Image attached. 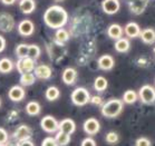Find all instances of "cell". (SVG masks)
<instances>
[{"mask_svg": "<svg viewBox=\"0 0 155 146\" xmlns=\"http://www.w3.org/2000/svg\"><path fill=\"white\" fill-rule=\"evenodd\" d=\"M44 21L49 28L58 29L67 24L68 14L61 6H50L44 14Z\"/></svg>", "mask_w": 155, "mask_h": 146, "instance_id": "6da1fadb", "label": "cell"}, {"mask_svg": "<svg viewBox=\"0 0 155 146\" xmlns=\"http://www.w3.org/2000/svg\"><path fill=\"white\" fill-rule=\"evenodd\" d=\"M123 108H124L123 99L113 98V99H109L106 103L103 104L102 115L107 118H115L122 113Z\"/></svg>", "mask_w": 155, "mask_h": 146, "instance_id": "7a4b0ae2", "label": "cell"}, {"mask_svg": "<svg viewBox=\"0 0 155 146\" xmlns=\"http://www.w3.org/2000/svg\"><path fill=\"white\" fill-rule=\"evenodd\" d=\"M71 102L76 106H85L86 104L89 103L91 99V94L87 89L84 87H78L75 90H73V93L71 95Z\"/></svg>", "mask_w": 155, "mask_h": 146, "instance_id": "3957f363", "label": "cell"}, {"mask_svg": "<svg viewBox=\"0 0 155 146\" xmlns=\"http://www.w3.org/2000/svg\"><path fill=\"white\" fill-rule=\"evenodd\" d=\"M138 98L143 104L151 105L155 103V88L151 85L142 86L138 90Z\"/></svg>", "mask_w": 155, "mask_h": 146, "instance_id": "277c9868", "label": "cell"}, {"mask_svg": "<svg viewBox=\"0 0 155 146\" xmlns=\"http://www.w3.org/2000/svg\"><path fill=\"white\" fill-rule=\"evenodd\" d=\"M40 127L46 133L53 134V133H57V131L59 129V123L57 122V119L54 116L47 115V116L41 118V121H40Z\"/></svg>", "mask_w": 155, "mask_h": 146, "instance_id": "5b68a950", "label": "cell"}, {"mask_svg": "<svg viewBox=\"0 0 155 146\" xmlns=\"http://www.w3.org/2000/svg\"><path fill=\"white\" fill-rule=\"evenodd\" d=\"M35 67H36L35 59H32V58L28 57V56L19 58V60H18L17 64H16V68H17V70L19 71L20 74L34 71Z\"/></svg>", "mask_w": 155, "mask_h": 146, "instance_id": "8992f818", "label": "cell"}, {"mask_svg": "<svg viewBox=\"0 0 155 146\" xmlns=\"http://www.w3.org/2000/svg\"><path fill=\"white\" fill-rule=\"evenodd\" d=\"M127 5L132 14L142 15L147 8L148 0H127Z\"/></svg>", "mask_w": 155, "mask_h": 146, "instance_id": "52a82bcc", "label": "cell"}, {"mask_svg": "<svg viewBox=\"0 0 155 146\" xmlns=\"http://www.w3.org/2000/svg\"><path fill=\"white\" fill-rule=\"evenodd\" d=\"M83 128L88 135H96L101 131V123L96 118H88L85 121Z\"/></svg>", "mask_w": 155, "mask_h": 146, "instance_id": "ba28073f", "label": "cell"}, {"mask_svg": "<svg viewBox=\"0 0 155 146\" xmlns=\"http://www.w3.org/2000/svg\"><path fill=\"white\" fill-rule=\"evenodd\" d=\"M15 26V21L12 16L7 12L0 14V30L4 32H9L12 30Z\"/></svg>", "mask_w": 155, "mask_h": 146, "instance_id": "9c48e42d", "label": "cell"}, {"mask_svg": "<svg viewBox=\"0 0 155 146\" xmlns=\"http://www.w3.org/2000/svg\"><path fill=\"white\" fill-rule=\"evenodd\" d=\"M18 31H19V34L21 36H24V37H29V36H31L34 34V31H35V25H34V22L31 20L24 19L18 25Z\"/></svg>", "mask_w": 155, "mask_h": 146, "instance_id": "30bf717a", "label": "cell"}, {"mask_svg": "<svg viewBox=\"0 0 155 146\" xmlns=\"http://www.w3.org/2000/svg\"><path fill=\"white\" fill-rule=\"evenodd\" d=\"M120 4L118 0H103L102 9L107 15H115L118 12Z\"/></svg>", "mask_w": 155, "mask_h": 146, "instance_id": "8fae6325", "label": "cell"}, {"mask_svg": "<svg viewBox=\"0 0 155 146\" xmlns=\"http://www.w3.org/2000/svg\"><path fill=\"white\" fill-rule=\"evenodd\" d=\"M25 89L22 88L21 86H12L9 92H8V96H9V99L15 102V103H18V102H21V100L25 98Z\"/></svg>", "mask_w": 155, "mask_h": 146, "instance_id": "7c38bea8", "label": "cell"}, {"mask_svg": "<svg viewBox=\"0 0 155 146\" xmlns=\"http://www.w3.org/2000/svg\"><path fill=\"white\" fill-rule=\"evenodd\" d=\"M34 70H35L36 78H39V79H48L51 77V74H53L51 68L48 65H44V64L36 66Z\"/></svg>", "mask_w": 155, "mask_h": 146, "instance_id": "4fadbf2b", "label": "cell"}, {"mask_svg": "<svg viewBox=\"0 0 155 146\" xmlns=\"http://www.w3.org/2000/svg\"><path fill=\"white\" fill-rule=\"evenodd\" d=\"M30 137H31V129L27 125H20V126H18L14 133V138L17 139V141L30 138Z\"/></svg>", "mask_w": 155, "mask_h": 146, "instance_id": "5bb4252c", "label": "cell"}, {"mask_svg": "<svg viewBox=\"0 0 155 146\" xmlns=\"http://www.w3.org/2000/svg\"><path fill=\"white\" fill-rule=\"evenodd\" d=\"M77 78V71L75 70L74 68L68 67L63 71V75H61V79L63 82L68 86L74 85V83L76 82Z\"/></svg>", "mask_w": 155, "mask_h": 146, "instance_id": "9a60e30c", "label": "cell"}, {"mask_svg": "<svg viewBox=\"0 0 155 146\" xmlns=\"http://www.w3.org/2000/svg\"><path fill=\"white\" fill-rule=\"evenodd\" d=\"M115 65L113 56L110 55H103L98 58V67L102 70H110Z\"/></svg>", "mask_w": 155, "mask_h": 146, "instance_id": "2e32d148", "label": "cell"}, {"mask_svg": "<svg viewBox=\"0 0 155 146\" xmlns=\"http://www.w3.org/2000/svg\"><path fill=\"white\" fill-rule=\"evenodd\" d=\"M124 32L128 38H137L141 34V28L136 22H128L124 27Z\"/></svg>", "mask_w": 155, "mask_h": 146, "instance_id": "e0dca14e", "label": "cell"}, {"mask_svg": "<svg viewBox=\"0 0 155 146\" xmlns=\"http://www.w3.org/2000/svg\"><path fill=\"white\" fill-rule=\"evenodd\" d=\"M123 34H124V29L118 24H112L107 28V35H108L109 38H112L114 40L120 39V37H123Z\"/></svg>", "mask_w": 155, "mask_h": 146, "instance_id": "ac0fdd59", "label": "cell"}, {"mask_svg": "<svg viewBox=\"0 0 155 146\" xmlns=\"http://www.w3.org/2000/svg\"><path fill=\"white\" fill-rule=\"evenodd\" d=\"M58 131H63V132L71 135L76 131V124L71 118H65L59 123V129Z\"/></svg>", "mask_w": 155, "mask_h": 146, "instance_id": "d6986e66", "label": "cell"}, {"mask_svg": "<svg viewBox=\"0 0 155 146\" xmlns=\"http://www.w3.org/2000/svg\"><path fill=\"white\" fill-rule=\"evenodd\" d=\"M142 41L147 45H152L155 43V30L153 28H145L141 30L140 34Z\"/></svg>", "mask_w": 155, "mask_h": 146, "instance_id": "ffe728a7", "label": "cell"}, {"mask_svg": "<svg viewBox=\"0 0 155 146\" xmlns=\"http://www.w3.org/2000/svg\"><path fill=\"white\" fill-rule=\"evenodd\" d=\"M19 8L22 14L29 15L36 9V2L34 0H21L19 2Z\"/></svg>", "mask_w": 155, "mask_h": 146, "instance_id": "44dd1931", "label": "cell"}, {"mask_svg": "<svg viewBox=\"0 0 155 146\" xmlns=\"http://www.w3.org/2000/svg\"><path fill=\"white\" fill-rule=\"evenodd\" d=\"M114 47H115V50L118 51V53H126V51L130 50V43L127 38H123V37H120V39H116Z\"/></svg>", "mask_w": 155, "mask_h": 146, "instance_id": "7402d4cb", "label": "cell"}, {"mask_svg": "<svg viewBox=\"0 0 155 146\" xmlns=\"http://www.w3.org/2000/svg\"><path fill=\"white\" fill-rule=\"evenodd\" d=\"M55 141H56L57 145H60V146L68 145L69 142H71V135L67 134V133L63 132V131H57Z\"/></svg>", "mask_w": 155, "mask_h": 146, "instance_id": "603a6c76", "label": "cell"}, {"mask_svg": "<svg viewBox=\"0 0 155 146\" xmlns=\"http://www.w3.org/2000/svg\"><path fill=\"white\" fill-rule=\"evenodd\" d=\"M107 86H108V82H107V79H106L105 77H103V76L96 77L95 80H94V88H95V90L98 92V93H102V92L106 90Z\"/></svg>", "mask_w": 155, "mask_h": 146, "instance_id": "cb8c5ba5", "label": "cell"}, {"mask_svg": "<svg viewBox=\"0 0 155 146\" xmlns=\"http://www.w3.org/2000/svg\"><path fill=\"white\" fill-rule=\"evenodd\" d=\"M35 82H36V76H35V74H32V71L21 74L20 84L22 86H31L35 84Z\"/></svg>", "mask_w": 155, "mask_h": 146, "instance_id": "d4e9b609", "label": "cell"}, {"mask_svg": "<svg viewBox=\"0 0 155 146\" xmlns=\"http://www.w3.org/2000/svg\"><path fill=\"white\" fill-rule=\"evenodd\" d=\"M55 39L58 44H65L69 39V34L66 29H64V27L58 28L56 34H55Z\"/></svg>", "mask_w": 155, "mask_h": 146, "instance_id": "484cf974", "label": "cell"}, {"mask_svg": "<svg viewBox=\"0 0 155 146\" xmlns=\"http://www.w3.org/2000/svg\"><path fill=\"white\" fill-rule=\"evenodd\" d=\"M14 69V63L9 58H2L0 59V73L2 74H9Z\"/></svg>", "mask_w": 155, "mask_h": 146, "instance_id": "4316f807", "label": "cell"}, {"mask_svg": "<svg viewBox=\"0 0 155 146\" xmlns=\"http://www.w3.org/2000/svg\"><path fill=\"white\" fill-rule=\"evenodd\" d=\"M40 111H41V107L37 102H29L26 106V112L30 116H36L40 114Z\"/></svg>", "mask_w": 155, "mask_h": 146, "instance_id": "83f0119b", "label": "cell"}, {"mask_svg": "<svg viewBox=\"0 0 155 146\" xmlns=\"http://www.w3.org/2000/svg\"><path fill=\"white\" fill-rule=\"evenodd\" d=\"M138 98V94L133 90V89H128L126 90L123 95V102L125 104H134Z\"/></svg>", "mask_w": 155, "mask_h": 146, "instance_id": "f1b7e54d", "label": "cell"}, {"mask_svg": "<svg viewBox=\"0 0 155 146\" xmlns=\"http://www.w3.org/2000/svg\"><path fill=\"white\" fill-rule=\"evenodd\" d=\"M59 95H60L59 89L57 88V87H55V86H50V87H48L46 89V98L49 102H55L56 99H58Z\"/></svg>", "mask_w": 155, "mask_h": 146, "instance_id": "f546056e", "label": "cell"}, {"mask_svg": "<svg viewBox=\"0 0 155 146\" xmlns=\"http://www.w3.org/2000/svg\"><path fill=\"white\" fill-rule=\"evenodd\" d=\"M28 47L29 45H27V44H19L16 47V55H17V57L21 58L28 56Z\"/></svg>", "mask_w": 155, "mask_h": 146, "instance_id": "4dcf8cb0", "label": "cell"}, {"mask_svg": "<svg viewBox=\"0 0 155 146\" xmlns=\"http://www.w3.org/2000/svg\"><path fill=\"white\" fill-rule=\"evenodd\" d=\"M40 56V48L37 45H29L28 47V57L32 59H37Z\"/></svg>", "mask_w": 155, "mask_h": 146, "instance_id": "1f68e13d", "label": "cell"}, {"mask_svg": "<svg viewBox=\"0 0 155 146\" xmlns=\"http://www.w3.org/2000/svg\"><path fill=\"white\" fill-rule=\"evenodd\" d=\"M105 139L108 144H116L118 142V139H120V136H118V134L116 132H108L106 134Z\"/></svg>", "mask_w": 155, "mask_h": 146, "instance_id": "d6a6232c", "label": "cell"}, {"mask_svg": "<svg viewBox=\"0 0 155 146\" xmlns=\"http://www.w3.org/2000/svg\"><path fill=\"white\" fill-rule=\"evenodd\" d=\"M9 139V136H8L7 131L2 127H0V145H6Z\"/></svg>", "mask_w": 155, "mask_h": 146, "instance_id": "836d02e7", "label": "cell"}, {"mask_svg": "<svg viewBox=\"0 0 155 146\" xmlns=\"http://www.w3.org/2000/svg\"><path fill=\"white\" fill-rule=\"evenodd\" d=\"M41 145L44 146H57L56 141H55V137H46V138L42 141Z\"/></svg>", "mask_w": 155, "mask_h": 146, "instance_id": "e575fe53", "label": "cell"}, {"mask_svg": "<svg viewBox=\"0 0 155 146\" xmlns=\"http://www.w3.org/2000/svg\"><path fill=\"white\" fill-rule=\"evenodd\" d=\"M89 102L92 104H94V105H96V106H101L103 104V98L101 96H98V95H94L93 97L91 96Z\"/></svg>", "mask_w": 155, "mask_h": 146, "instance_id": "d590c367", "label": "cell"}, {"mask_svg": "<svg viewBox=\"0 0 155 146\" xmlns=\"http://www.w3.org/2000/svg\"><path fill=\"white\" fill-rule=\"evenodd\" d=\"M135 145L137 146H150L152 145V143L148 141L147 138H145V137H141V138H138L136 142H135Z\"/></svg>", "mask_w": 155, "mask_h": 146, "instance_id": "8d00e7d4", "label": "cell"}, {"mask_svg": "<svg viewBox=\"0 0 155 146\" xmlns=\"http://www.w3.org/2000/svg\"><path fill=\"white\" fill-rule=\"evenodd\" d=\"M81 144L83 146H95L96 142L92 138V137H87V138H85Z\"/></svg>", "mask_w": 155, "mask_h": 146, "instance_id": "74e56055", "label": "cell"}, {"mask_svg": "<svg viewBox=\"0 0 155 146\" xmlns=\"http://www.w3.org/2000/svg\"><path fill=\"white\" fill-rule=\"evenodd\" d=\"M17 145H34V143L30 141V138H25L21 139V141H18Z\"/></svg>", "mask_w": 155, "mask_h": 146, "instance_id": "f35d334b", "label": "cell"}, {"mask_svg": "<svg viewBox=\"0 0 155 146\" xmlns=\"http://www.w3.org/2000/svg\"><path fill=\"white\" fill-rule=\"evenodd\" d=\"M5 48H6V39L0 35V53H2Z\"/></svg>", "mask_w": 155, "mask_h": 146, "instance_id": "ab89813d", "label": "cell"}, {"mask_svg": "<svg viewBox=\"0 0 155 146\" xmlns=\"http://www.w3.org/2000/svg\"><path fill=\"white\" fill-rule=\"evenodd\" d=\"M2 4L6 5V6H10V5H14L16 2V0H1Z\"/></svg>", "mask_w": 155, "mask_h": 146, "instance_id": "60d3db41", "label": "cell"}, {"mask_svg": "<svg viewBox=\"0 0 155 146\" xmlns=\"http://www.w3.org/2000/svg\"><path fill=\"white\" fill-rule=\"evenodd\" d=\"M0 107H1V99H0Z\"/></svg>", "mask_w": 155, "mask_h": 146, "instance_id": "b9f144b4", "label": "cell"}, {"mask_svg": "<svg viewBox=\"0 0 155 146\" xmlns=\"http://www.w3.org/2000/svg\"><path fill=\"white\" fill-rule=\"evenodd\" d=\"M56 1H63V0H56Z\"/></svg>", "mask_w": 155, "mask_h": 146, "instance_id": "7bdbcfd3", "label": "cell"}, {"mask_svg": "<svg viewBox=\"0 0 155 146\" xmlns=\"http://www.w3.org/2000/svg\"><path fill=\"white\" fill-rule=\"evenodd\" d=\"M153 51H154V54H155V48H154V49H153Z\"/></svg>", "mask_w": 155, "mask_h": 146, "instance_id": "ee69618b", "label": "cell"}]
</instances>
